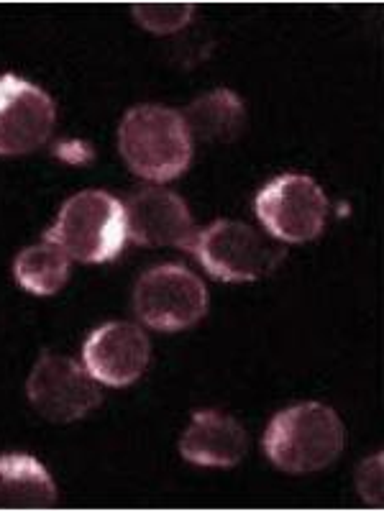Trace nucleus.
<instances>
[{"label":"nucleus","instance_id":"nucleus-14","mask_svg":"<svg viewBox=\"0 0 384 512\" xmlns=\"http://www.w3.org/2000/svg\"><path fill=\"white\" fill-rule=\"evenodd\" d=\"M70 262L72 259L67 256V251L44 239V244L29 246L16 256L13 274H16L18 285L29 290L31 295L47 297L62 290L70 277Z\"/></svg>","mask_w":384,"mask_h":512},{"label":"nucleus","instance_id":"nucleus-6","mask_svg":"<svg viewBox=\"0 0 384 512\" xmlns=\"http://www.w3.org/2000/svg\"><path fill=\"white\" fill-rule=\"evenodd\" d=\"M256 216L274 239L303 244L326 226L328 200L308 175H282L256 195Z\"/></svg>","mask_w":384,"mask_h":512},{"label":"nucleus","instance_id":"nucleus-11","mask_svg":"<svg viewBox=\"0 0 384 512\" xmlns=\"http://www.w3.org/2000/svg\"><path fill=\"white\" fill-rule=\"evenodd\" d=\"M249 451V436L239 420L216 410L192 415L190 428L180 438V454L198 466H236Z\"/></svg>","mask_w":384,"mask_h":512},{"label":"nucleus","instance_id":"nucleus-12","mask_svg":"<svg viewBox=\"0 0 384 512\" xmlns=\"http://www.w3.org/2000/svg\"><path fill=\"white\" fill-rule=\"evenodd\" d=\"M182 121H185L190 136L203 144H233L244 134L246 105L231 90H213V93L192 100Z\"/></svg>","mask_w":384,"mask_h":512},{"label":"nucleus","instance_id":"nucleus-1","mask_svg":"<svg viewBox=\"0 0 384 512\" xmlns=\"http://www.w3.org/2000/svg\"><path fill=\"white\" fill-rule=\"evenodd\" d=\"M344 423L323 402H303L274 415L264 433V454L277 469L310 474L331 466L344 451Z\"/></svg>","mask_w":384,"mask_h":512},{"label":"nucleus","instance_id":"nucleus-13","mask_svg":"<svg viewBox=\"0 0 384 512\" xmlns=\"http://www.w3.org/2000/svg\"><path fill=\"white\" fill-rule=\"evenodd\" d=\"M57 502L49 472L34 456H0V510H39Z\"/></svg>","mask_w":384,"mask_h":512},{"label":"nucleus","instance_id":"nucleus-5","mask_svg":"<svg viewBox=\"0 0 384 512\" xmlns=\"http://www.w3.org/2000/svg\"><path fill=\"white\" fill-rule=\"evenodd\" d=\"M134 308L154 331H182L195 326L208 310V290L200 277L180 264H162L136 285Z\"/></svg>","mask_w":384,"mask_h":512},{"label":"nucleus","instance_id":"nucleus-9","mask_svg":"<svg viewBox=\"0 0 384 512\" xmlns=\"http://www.w3.org/2000/svg\"><path fill=\"white\" fill-rule=\"evenodd\" d=\"M128 239L141 246H180L190 251L195 241V223L190 208L175 192L162 187L136 192L123 205Z\"/></svg>","mask_w":384,"mask_h":512},{"label":"nucleus","instance_id":"nucleus-4","mask_svg":"<svg viewBox=\"0 0 384 512\" xmlns=\"http://www.w3.org/2000/svg\"><path fill=\"white\" fill-rule=\"evenodd\" d=\"M190 251L216 280L251 282L280 267L285 249L241 221H216L195 233Z\"/></svg>","mask_w":384,"mask_h":512},{"label":"nucleus","instance_id":"nucleus-16","mask_svg":"<svg viewBox=\"0 0 384 512\" xmlns=\"http://www.w3.org/2000/svg\"><path fill=\"white\" fill-rule=\"evenodd\" d=\"M356 487L364 502L372 507H382V454H374L359 466L356 472Z\"/></svg>","mask_w":384,"mask_h":512},{"label":"nucleus","instance_id":"nucleus-3","mask_svg":"<svg viewBox=\"0 0 384 512\" xmlns=\"http://www.w3.org/2000/svg\"><path fill=\"white\" fill-rule=\"evenodd\" d=\"M126 210L108 192L88 190L70 198L47 231V241L67 251L70 259L88 264L111 262L126 244Z\"/></svg>","mask_w":384,"mask_h":512},{"label":"nucleus","instance_id":"nucleus-2","mask_svg":"<svg viewBox=\"0 0 384 512\" xmlns=\"http://www.w3.org/2000/svg\"><path fill=\"white\" fill-rule=\"evenodd\" d=\"M121 154L136 175L152 182L175 180L190 167L192 136L182 113L162 105H136L118 134Z\"/></svg>","mask_w":384,"mask_h":512},{"label":"nucleus","instance_id":"nucleus-15","mask_svg":"<svg viewBox=\"0 0 384 512\" xmlns=\"http://www.w3.org/2000/svg\"><path fill=\"white\" fill-rule=\"evenodd\" d=\"M131 11L146 31L157 36L182 31L195 16V8L190 3H139Z\"/></svg>","mask_w":384,"mask_h":512},{"label":"nucleus","instance_id":"nucleus-7","mask_svg":"<svg viewBox=\"0 0 384 512\" xmlns=\"http://www.w3.org/2000/svg\"><path fill=\"white\" fill-rule=\"evenodd\" d=\"M26 390L36 413L52 423H72L85 418L103 400L93 374L70 356L59 354H41Z\"/></svg>","mask_w":384,"mask_h":512},{"label":"nucleus","instance_id":"nucleus-8","mask_svg":"<svg viewBox=\"0 0 384 512\" xmlns=\"http://www.w3.org/2000/svg\"><path fill=\"white\" fill-rule=\"evenodd\" d=\"M54 100L18 75L0 77V157L36 152L54 131Z\"/></svg>","mask_w":384,"mask_h":512},{"label":"nucleus","instance_id":"nucleus-10","mask_svg":"<svg viewBox=\"0 0 384 512\" xmlns=\"http://www.w3.org/2000/svg\"><path fill=\"white\" fill-rule=\"evenodd\" d=\"M149 338L134 323H105L88 338L82 359L95 382L108 387H126L144 374L149 364Z\"/></svg>","mask_w":384,"mask_h":512}]
</instances>
